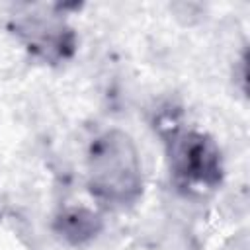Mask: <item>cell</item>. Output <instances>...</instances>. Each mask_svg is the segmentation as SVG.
<instances>
[{
  "label": "cell",
  "mask_w": 250,
  "mask_h": 250,
  "mask_svg": "<svg viewBox=\"0 0 250 250\" xmlns=\"http://www.w3.org/2000/svg\"><path fill=\"white\" fill-rule=\"evenodd\" d=\"M88 188L107 205L135 203L143 193V166L133 139L119 129L96 137L88 148Z\"/></svg>",
  "instance_id": "cell-1"
},
{
  "label": "cell",
  "mask_w": 250,
  "mask_h": 250,
  "mask_svg": "<svg viewBox=\"0 0 250 250\" xmlns=\"http://www.w3.org/2000/svg\"><path fill=\"white\" fill-rule=\"evenodd\" d=\"M176 182L188 189H213L223 180L221 150L211 137L199 131H178L168 146Z\"/></svg>",
  "instance_id": "cell-2"
},
{
  "label": "cell",
  "mask_w": 250,
  "mask_h": 250,
  "mask_svg": "<svg viewBox=\"0 0 250 250\" xmlns=\"http://www.w3.org/2000/svg\"><path fill=\"white\" fill-rule=\"evenodd\" d=\"M12 31L25 47L47 62H59L72 57L76 49L74 31L57 16L23 14L10 23Z\"/></svg>",
  "instance_id": "cell-3"
},
{
  "label": "cell",
  "mask_w": 250,
  "mask_h": 250,
  "mask_svg": "<svg viewBox=\"0 0 250 250\" xmlns=\"http://www.w3.org/2000/svg\"><path fill=\"white\" fill-rule=\"evenodd\" d=\"M55 230L70 244H84L102 230V219L86 207H68L57 215Z\"/></svg>",
  "instance_id": "cell-4"
}]
</instances>
